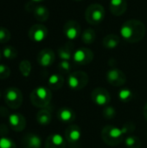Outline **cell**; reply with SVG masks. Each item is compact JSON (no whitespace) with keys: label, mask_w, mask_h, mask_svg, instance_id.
I'll list each match as a JSON object with an SVG mask.
<instances>
[{"label":"cell","mask_w":147,"mask_h":148,"mask_svg":"<svg viewBox=\"0 0 147 148\" xmlns=\"http://www.w3.org/2000/svg\"><path fill=\"white\" fill-rule=\"evenodd\" d=\"M2 55L8 60H13L17 56V49L13 46H6L3 48Z\"/></svg>","instance_id":"28"},{"label":"cell","mask_w":147,"mask_h":148,"mask_svg":"<svg viewBox=\"0 0 147 148\" xmlns=\"http://www.w3.org/2000/svg\"><path fill=\"white\" fill-rule=\"evenodd\" d=\"M1 95H2V94H1V91H0V99H1Z\"/></svg>","instance_id":"39"},{"label":"cell","mask_w":147,"mask_h":148,"mask_svg":"<svg viewBox=\"0 0 147 148\" xmlns=\"http://www.w3.org/2000/svg\"><path fill=\"white\" fill-rule=\"evenodd\" d=\"M32 2H34V3H40V2H42V1H44V0H31Z\"/></svg>","instance_id":"37"},{"label":"cell","mask_w":147,"mask_h":148,"mask_svg":"<svg viewBox=\"0 0 147 148\" xmlns=\"http://www.w3.org/2000/svg\"><path fill=\"white\" fill-rule=\"evenodd\" d=\"M94 52L88 48H79L73 56V61L75 64L84 66L89 64L94 59Z\"/></svg>","instance_id":"9"},{"label":"cell","mask_w":147,"mask_h":148,"mask_svg":"<svg viewBox=\"0 0 147 148\" xmlns=\"http://www.w3.org/2000/svg\"><path fill=\"white\" fill-rule=\"evenodd\" d=\"M120 36L127 42L135 43L140 42L146 34L145 24L138 19H128L120 28Z\"/></svg>","instance_id":"1"},{"label":"cell","mask_w":147,"mask_h":148,"mask_svg":"<svg viewBox=\"0 0 147 148\" xmlns=\"http://www.w3.org/2000/svg\"><path fill=\"white\" fill-rule=\"evenodd\" d=\"M25 9L27 11L32 13L34 17L39 22H46L49 17V10L44 5L36 4V3L30 1L25 4Z\"/></svg>","instance_id":"7"},{"label":"cell","mask_w":147,"mask_h":148,"mask_svg":"<svg viewBox=\"0 0 147 148\" xmlns=\"http://www.w3.org/2000/svg\"><path fill=\"white\" fill-rule=\"evenodd\" d=\"M1 57H2V53L0 52V60H1Z\"/></svg>","instance_id":"38"},{"label":"cell","mask_w":147,"mask_h":148,"mask_svg":"<svg viewBox=\"0 0 147 148\" xmlns=\"http://www.w3.org/2000/svg\"><path fill=\"white\" fill-rule=\"evenodd\" d=\"M55 59V52L49 48H46V49H42L38 53L37 57H36L38 64L42 67H44V68L51 66L54 63Z\"/></svg>","instance_id":"15"},{"label":"cell","mask_w":147,"mask_h":148,"mask_svg":"<svg viewBox=\"0 0 147 148\" xmlns=\"http://www.w3.org/2000/svg\"><path fill=\"white\" fill-rule=\"evenodd\" d=\"M143 114H144V117H145V119L147 121V102H146V104L145 105V107H144Z\"/></svg>","instance_id":"36"},{"label":"cell","mask_w":147,"mask_h":148,"mask_svg":"<svg viewBox=\"0 0 147 148\" xmlns=\"http://www.w3.org/2000/svg\"><path fill=\"white\" fill-rule=\"evenodd\" d=\"M31 70H32V66H31V63L29 61H28V60L21 61V62L19 63V71L23 76H24V77L29 76Z\"/></svg>","instance_id":"27"},{"label":"cell","mask_w":147,"mask_h":148,"mask_svg":"<svg viewBox=\"0 0 147 148\" xmlns=\"http://www.w3.org/2000/svg\"><path fill=\"white\" fill-rule=\"evenodd\" d=\"M51 120H52L51 112L49 109H47V108H42L36 114V121L38 122V124L42 126L49 125L51 122Z\"/></svg>","instance_id":"23"},{"label":"cell","mask_w":147,"mask_h":148,"mask_svg":"<svg viewBox=\"0 0 147 148\" xmlns=\"http://www.w3.org/2000/svg\"><path fill=\"white\" fill-rule=\"evenodd\" d=\"M121 129H122L125 136L126 135V136L127 135H130V134H132L135 131V124L133 122H132V121H127V122H126L123 125V127H121Z\"/></svg>","instance_id":"33"},{"label":"cell","mask_w":147,"mask_h":148,"mask_svg":"<svg viewBox=\"0 0 147 148\" xmlns=\"http://www.w3.org/2000/svg\"><path fill=\"white\" fill-rule=\"evenodd\" d=\"M101 139L107 146L116 147L125 140V134L121 128L107 125L101 130Z\"/></svg>","instance_id":"3"},{"label":"cell","mask_w":147,"mask_h":148,"mask_svg":"<svg viewBox=\"0 0 147 148\" xmlns=\"http://www.w3.org/2000/svg\"><path fill=\"white\" fill-rule=\"evenodd\" d=\"M58 70L62 74H68L71 71V64L69 61H61L58 64Z\"/></svg>","instance_id":"32"},{"label":"cell","mask_w":147,"mask_h":148,"mask_svg":"<svg viewBox=\"0 0 147 148\" xmlns=\"http://www.w3.org/2000/svg\"><path fill=\"white\" fill-rule=\"evenodd\" d=\"M64 84V78L61 74H53L48 79V86L51 90H59Z\"/></svg>","instance_id":"21"},{"label":"cell","mask_w":147,"mask_h":148,"mask_svg":"<svg viewBox=\"0 0 147 148\" xmlns=\"http://www.w3.org/2000/svg\"><path fill=\"white\" fill-rule=\"evenodd\" d=\"M6 105L11 109H17L23 103V94L21 90L16 87L7 88L3 94Z\"/></svg>","instance_id":"5"},{"label":"cell","mask_w":147,"mask_h":148,"mask_svg":"<svg viewBox=\"0 0 147 148\" xmlns=\"http://www.w3.org/2000/svg\"><path fill=\"white\" fill-rule=\"evenodd\" d=\"M91 99L93 102L99 107H106L111 101V96L109 92L101 87L96 88L91 94Z\"/></svg>","instance_id":"10"},{"label":"cell","mask_w":147,"mask_h":148,"mask_svg":"<svg viewBox=\"0 0 147 148\" xmlns=\"http://www.w3.org/2000/svg\"><path fill=\"white\" fill-rule=\"evenodd\" d=\"M28 35L31 41L35 42H41L47 37L48 29L43 24L36 23L29 28Z\"/></svg>","instance_id":"13"},{"label":"cell","mask_w":147,"mask_h":148,"mask_svg":"<svg viewBox=\"0 0 147 148\" xmlns=\"http://www.w3.org/2000/svg\"><path fill=\"white\" fill-rule=\"evenodd\" d=\"M67 141L60 134H52L46 139L44 148H66Z\"/></svg>","instance_id":"16"},{"label":"cell","mask_w":147,"mask_h":148,"mask_svg":"<svg viewBox=\"0 0 147 148\" xmlns=\"http://www.w3.org/2000/svg\"><path fill=\"white\" fill-rule=\"evenodd\" d=\"M63 34L68 40H75L80 35H81V28L80 23L74 19L68 20L63 26Z\"/></svg>","instance_id":"12"},{"label":"cell","mask_w":147,"mask_h":148,"mask_svg":"<svg viewBox=\"0 0 147 148\" xmlns=\"http://www.w3.org/2000/svg\"><path fill=\"white\" fill-rule=\"evenodd\" d=\"M74 45L71 42H68L63 46L58 48L57 54L62 61H69L73 59L74 56Z\"/></svg>","instance_id":"20"},{"label":"cell","mask_w":147,"mask_h":148,"mask_svg":"<svg viewBox=\"0 0 147 148\" xmlns=\"http://www.w3.org/2000/svg\"><path fill=\"white\" fill-rule=\"evenodd\" d=\"M120 42V37L116 34H108L107 35L102 41L104 48L107 49H113L119 46Z\"/></svg>","instance_id":"22"},{"label":"cell","mask_w":147,"mask_h":148,"mask_svg":"<svg viewBox=\"0 0 147 148\" xmlns=\"http://www.w3.org/2000/svg\"><path fill=\"white\" fill-rule=\"evenodd\" d=\"M57 118L61 122L63 123H71L75 121L76 115L75 111L68 107H62L59 108L57 112Z\"/></svg>","instance_id":"18"},{"label":"cell","mask_w":147,"mask_h":148,"mask_svg":"<svg viewBox=\"0 0 147 148\" xmlns=\"http://www.w3.org/2000/svg\"><path fill=\"white\" fill-rule=\"evenodd\" d=\"M133 92L128 88H121L118 93V97L122 102H129L133 99Z\"/></svg>","instance_id":"26"},{"label":"cell","mask_w":147,"mask_h":148,"mask_svg":"<svg viewBox=\"0 0 147 148\" xmlns=\"http://www.w3.org/2000/svg\"><path fill=\"white\" fill-rule=\"evenodd\" d=\"M11 34L10 30L3 26H0V43L8 42L10 40Z\"/></svg>","instance_id":"30"},{"label":"cell","mask_w":147,"mask_h":148,"mask_svg":"<svg viewBox=\"0 0 147 148\" xmlns=\"http://www.w3.org/2000/svg\"><path fill=\"white\" fill-rule=\"evenodd\" d=\"M30 101L32 105L38 108H47L52 99L51 90L43 86H39L32 90L29 95Z\"/></svg>","instance_id":"2"},{"label":"cell","mask_w":147,"mask_h":148,"mask_svg":"<svg viewBox=\"0 0 147 148\" xmlns=\"http://www.w3.org/2000/svg\"><path fill=\"white\" fill-rule=\"evenodd\" d=\"M124 143L126 148H140L142 146L140 139L133 134L127 135L124 140Z\"/></svg>","instance_id":"25"},{"label":"cell","mask_w":147,"mask_h":148,"mask_svg":"<svg viewBox=\"0 0 147 148\" xmlns=\"http://www.w3.org/2000/svg\"><path fill=\"white\" fill-rule=\"evenodd\" d=\"M0 148H16V147L11 139L4 136L0 138Z\"/></svg>","instance_id":"31"},{"label":"cell","mask_w":147,"mask_h":148,"mask_svg":"<svg viewBox=\"0 0 147 148\" xmlns=\"http://www.w3.org/2000/svg\"><path fill=\"white\" fill-rule=\"evenodd\" d=\"M65 140L69 147L76 148L81 142V129L77 125H70L65 130Z\"/></svg>","instance_id":"8"},{"label":"cell","mask_w":147,"mask_h":148,"mask_svg":"<svg viewBox=\"0 0 147 148\" xmlns=\"http://www.w3.org/2000/svg\"><path fill=\"white\" fill-rule=\"evenodd\" d=\"M8 121L10 128L15 132H22L26 127V119L22 114H10L8 117Z\"/></svg>","instance_id":"14"},{"label":"cell","mask_w":147,"mask_h":148,"mask_svg":"<svg viewBox=\"0 0 147 148\" xmlns=\"http://www.w3.org/2000/svg\"><path fill=\"white\" fill-rule=\"evenodd\" d=\"M10 75V69L4 64H0V80H5Z\"/></svg>","instance_id":"34"},{"label":"cell","mask_w":147,"mask_h":148,"mask_svg":"<svg viewBox=\"0 0 147 148\" xmlns=\"http://www.w3.org/2000/svg\"><path fill=\"white\" fill-rule=\"evenodd\" d=\"M110 11L116 16H122L127 10L126 0H111L109 4Z\"/></svg>","instance_id":"19"},{"label":"cell","mask_w":147,"mask_h":148,"mask_svg":"<svg viewBox=\"0 0 147 148\" xmlns=\"http://www.w3.org/2000/svg\"><path fill=\"white\" fill-rule=\"evenodd\" d=\"M75 1H82V0H75Z\"/></svg>","instance_id":"40"},{"label":"cell","mask_w":147,"mask_h":148,"mask_svg":"<svg viewBox=\"0 0 147 148\" xmlns=\"http://www.w3.org/2000/svg\"><path fill=\"white\" fill-rule=\"evenodd\" d=\"M22 146L23 148H41L42 140L36 134H27L22 140Z\"/></svg>","instance_id":"17"},{"label":"cell","mask_w":147,"mask_h":148,"mask_svg":"<svg viewBox=\"0 0 147 148\" xmlns=\"http://www.w3.org/2000/svg\"><path fill=\"white\" fill-rule=\"evenodd\" d=\"M0 108H2V110H3L2 112L0 111V115H1V116H3H3H8V117H9V115H10L9 111H8L5 108H3V107H0Z\"/></svg>","instance_id":"35"},{"label":"cell","mask_w":147,"mask_h":148,"mask_svg":"<svg viewBox=\"0 0 147 148\" xmlns=\"http://www.w3.org/2000/svg\"><path fill=\"white\" fill-rule=\"evenodd\" d=\"M106 16V10L100 3H92L88 6L85 11L86 21L92 25L101 23Z\"/></svg>","instance_id":"4"},{"label":"cell","mask_w":147,"mask_h":148,"mask_svg":"<svg viewBox=\"0 0 147 148\" xmlns=\"http://www.w3.org/2000/svg\"><path fill=\"white\" fill-rule=\"evenodd\" d=\"M107 81L113 87H121L126 82L125 73L119 69H111L106 74Z\"/></svg>","instance_id":"11"},{"label":"cell","mask_w":147,"mask_h":148,"mask_svg":"<svg viewBox=\"0 0 147 148\" xmlns=\"http://www.w3.org/2000/svg\"><path fill=\"white\" fill-rule=\"evenodd\" d=\"M102 115L107 120H112L116 115V110L113 106L107 105V106L104 107L103 111H102Z\"/></svg>","instance_id":"29"},{"label":"cell","mask_w":147,"mask_h":148,"mask_svg":"<svg viewBox=\"0 0 147 148\" xmlns=\"http://www.w3.org/2000/svg\"><path fill=\"white\" fill-rule=\"evenodd\" d=\"M89 77L84 71H75L68 77V85L73 90H81L88 85Z\"/></svg>","instance_id":"6"},{"label":"cell","mask_w":147,"mask_h":148,"mask_svg":"<svg viewBox=\"0 0 147 148\" xmlns=\"http://www.w3.org/2000/svg\"><path fill=\"white\" fill-rule=\"evenodd\" d=\"M96 38V34L94 29L88 28L81 33V41L85 44H92Z\"/></svg>","instance_id":"24"}]
</instances>
